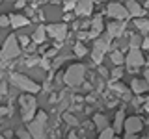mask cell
Listing matches in <instances>:
<instances>
[{
    "label": "cell",
    "instance_id": "cell-1",
    "mask_svg": "<svg viewBox=\"0 0 149 139\" xmlns=\"http://www.w3.org/2000/svg\"><path fill=\"white\" fill-rule=\"evenodd\" d=\"M17 56H21L19 37H15V35H8V37H6V41H4V46H2V54H0V58H2V65L6 67L8 61L15 59Z\"/></svg>",
    "mask_w": 149,
    "mask_h": 139
},
{
    "label": "cell",
    "instance_id": "cell-2",
    "mask_svg": "<svg viewBox=\"0 0 149 139\" xmlns=\"http://www.w3.org/2000/svg\"><path fill=\"white\" fill-rule=\"evenodd\" d=\"M9 82H11L15 87H19V89L30 93V95H34V93H37L41 89L32 78H28V76H24V74H21V72H11L9 74Z\"/></svg>",
    "mask_w": 149,
    "mask_h": 139
},
{
    "label": "cell",
    "instance_id": "cell-3",
    "mask_svg": "<svg viewBox=\"0 0 149 139\" xmlns=\"http://www.w3.org/2000/svg\"><path fill=\"white\" fill-rule=\"evenodd\" d=\"M84 76H86V67L80 65V63H77V65H71V67L65 71L63 82L67 83V85H71V87H77V85H82Z\"/></svg>",
    "mask_w": 149,
    "mask_h": 139
},
{
    "label": "cell",
    "instance_id": "cell-4",
    "mask_svg": "<svg viewBox=\"0 0 149 139\" xmlns=\"http://www.w3.org/2000/svg\"><path fill=\"white\" fill-rule=\"evenodd\" d=\"M19 104H21V108H22V120H24V122H32L34 117H37L36 115L37 100L32 95H22L21 98H19Z\"/></svg>",
    "mask_w": 149,
    "mask_h": 139
},
{
    "label": "cell",
    "instance_id": "cell-5",
    "mask_svg": "<svg viewBox=\"0 0 149 139\" xmlns=\"http://www.w3.org/2000/svg\"><path fill=\"white\" fill-rule=\"evenodd\" d=\"M45 124H47V113L45 111H39L37 117L28 122V132L34 139H43L45 137Z\"/></svg>",
    "mask_w": 149,
    "mask_h": 139
},
{
    "label": "cell",
    "instance_id": "cell-6",
    "mask_svg": "<svg viewBox=\"0 0 149 139\" xmlns=\"http://www.w3.org/2000/svg\"><path fill=\"white\" fill-rule=\"evenodd\" d=\"M110 37L106 35V37H101V39H97L95 43H93V50H91V59L95 61L97 65H101L102 61V58H104V54L108 52V48H110Z\"/></svg>",
    "mask_w": 149,
    "mask_h": 139
},
{
    "label": "cell",
    "instance_id": "cell-7",
    "mask_svg": "<svg viewBox=\"0 0 149 139\" xmlns=\"http://www.w3.org/2000/svg\"><path fill=\"white\" fill-rule=\"evenodd\" d=\"M125 63H127L130 72H136V69L143 65V56L140 52V48H130L129 54L125 56Z\"/></svg>",
    "mask_w": 149,
    "mask_h": 139
},
{
    "label": "cell",
    "instance_id": "cell-8",
    "mask_svg": "<svg viewBox=\"0 0 149 139\" xmlns=\"http://www.w3.org/2000/svg\"><path fill=\"white\" fill-rule=\"evenodd\" d=\"M106 13H108L110 17L118 19V21H125V19L129 17V11H127V8H125V4H119V2H110L108 8H106Z\"/></svg>",
    "mask_w": 149,
    "mask_h": 139
},
{
    "label": "cell",
    "instance_id": "cell-9",
    "mask_svg": "<svg viewBox=\"0 0 149 139\" xmlns=\"http://www.w3.org/2000/svg\"><path fill=\"white\" fill-rule=\"evenodd\" d=\"M47 34L50 37H54L58 43H62L67 35V24H49L47 26Z\"/></svg>",
    "mask_w": 149,
    "mask_h": 139
},
{
    "label": "cell",
    "instance_id": "cell-10",
    "mask_svg": "<svg viewBox=\"0 0 149 139\" xmlns=\"http://www.w3.org/2000/svg\"><path fill=\"white\" fill-rule=\"evenodd\" d=\"M142 120H140L138 117H130L125 120V130H127V136L129 137H132L134 133H138V132H142Z\"/></svg>",
    "mask_w": 149,
    "mask_h": 139
},
{
    "label": "cell",
    "instance_id": "cell-11",
    "mask_svg": "<svg viewBox=\"0 0 149 139\" xmlns=\"http://www.w3.org/2000/svg\"><path fill=\"white\" fill-rule=\"evenodd\" d=\"M125 22H110V24H106V35L110 37V39H116V37H121L125 32Z\"/></svg>",
    "mask_w": 149,
    "mask_h": 139
},
{
    "label": "cell",
    "instance_id": "cell-12",
    "mask_svg": "<svg viewBox=\"0 0 149 139\" xmlns=\"http://www.w3.org/2000/svg\"><path fill=\"white\" fill-rule=\"evenodd\" d=\"M125 8H127V11H129V15L130 17H134V19H143L146 17V9H143L142 4H138V2H127L125 4Z\"/></svg>",
    "mask_w": 149,
    "mask_h": 139
},
{
    "label": "cell",
    "instance_id": "cell-13",
    "mask_svg": "<svg viewBox=\"0 0 149 139\" xmlns=\"http://www.w3.org/2000/svg\"><path fill=\"white\" fill-rule=\"evenodd\" d=\"M91 30L90 32H88V34H90V39H99V34H101V32H102V28H104V24H102V17H95V19H93V21H91Z\"/></svg>",
    "mask_w": 149,
    "mask_h": 139
},
{
    "label": "cell",
    "instance_id": "cell-14",
    "mask_svg": "<svg viewBox=\"0 0 149 139\" xmlns=\"http://www.w3.org/2000/svg\"><path fill=\"white\" fill-rule=\"evenodd\" d=\"M91 11H93V2H90V0H82V2H78V6H77V13H78V15L88 17V15H91Z\"/></svg>",
    "mask_w": 149,
    "mask_h": 139
},
{
    "label": "cell",
    "instance_id": "cell-15",
    "mask_svg": "<svg viewBox=\"0 0 149 139\" xmlns=\"http://www.w3.org/2000/svg\"><path fill=\"white\" fill-rule=\"evenodd\" d=\"M130 89L136 93V95H142V93L149 91V83L146 80H136V78H134V80L130 82Z\"/></svg>",
    "mask_w": 149,
    "mask_h": 139
},
{
    "label": "cell",
    "instance_id": "cell-16",
    "mask_svg": "<svg viewBox=\"0 0 149 139\" xmlns=\"http://www.w3.org/2000/svg\"><path fill=\"white\" fill-rule=\"evenodd\" d=\"M45 35H47V26H37L34 35H32V41H34L36 45H41L45 41Z\"/></svg>",
    "mask_w": 149,
    "mask_h": 139
},
{
    "label": "cell",
    "instance_id": "cell-17",
    "mask_svg": "<svg viewBox=\"0 0 149 139\" xmlns=\"http://www.w3.org/2000/svg\"><path fill=\"white\" fill-rule=\"evenodd\" d=\"M9 21H11V26L15 28H21V26H28L30 24V21H28V17H22V15H9Z\"/></svg>",
    "mask_w": 149,
    "mask_h": 139
},
{
    "label": "cell",
    "instance_id": "cell-18",
    "mask_svg": "<svg viewBox=\"0 0 149 139\" xmlns=\"http://www.w3.org/2000/svg\"><path fill=\"white\" fill-rule=\"evenodd\" d=\"M93 124L97 126V130L104 132V130L108 128V119H106V115H101V113H97L95 117H93Z\"/></svg>",
    "mask_w": 149,
    "mask_h": 139
},
{
    "label": "cell",
    "instance_id": "cell-19",
    "mask_svg": "<svg viewBox=\"0 0 149 139\" xmlns=\"http://www.w3.org/2000/svg\"><path fill=\"white\" fill-rule=\"evenodd\" d=\"M121 128H125V109L121 108L116 113V120H114V132H119Z\"/></svg>",
    "mask_w": 149,
    "mask_h": 139
},
{
    "label": "cell",
    "instance_id": "cell-20",
    "mask_svg": "<svg viewBox=\"0 0 149 139\" xmlns=\"http://www.w3.org/2000/svg\"><path fill=\"white\" fill-rule=\"evenodd\" d=\"M73 50H74V56H77V58H84V56L88 54V48H86L82 43H74Z\"/></svg>",
    "mask_w": 149,
    "mask_h": 139
},
{
    "label": "cell",
    "instance_id": "cell-21",
    "mask_svg": "<svg viewBox=\"0 0 149 139\" xmlns=\"http://www.w3.org/2000/svg\"><path fill=\"white\" fill-rule=\"evenodd\" d=\"M110 59H112V61H114L116 65H118V67H121V63H123V61H125V56H123V54H121V52H119V50H114V52H112V54H110Z\"/></svg>",
    "mask_w": 149,
    "mask_h": 139
},
{
    "label": "cell",
    "instance_id": "cell-22",
    "mask_svg": "<svg viewBox=\"0 0 149 139\" xmlns=\"http://www.w3.org/2000/svg\"><path fill=\"white\" fill-rule=\"evenodd\" d=\"M134 26L140 28V30H143V32H149V19H136V21H134Z\"/></svg>",
    "mask_w": 149,
    "mask_h": 139
},
{
    "label": "cell",
    "instance_id": "cell-23",
    "mask_svg": "<svg viewBox=\"0 0 149 139\" xmlns=\"http://www.w3.org/2000/svg\"><path fill=\"white\" fill-rule=\"evenodd\" d=\"M97 139H114V128H106L104 132H101V136Z\"/></svg>",
    "mask_w": 149,
    "mask_h": 139
},
{
    "label": "cell",
    "instance_id": "cell-24",
    "mask_svg": "<svg viewBox=\"0 0 149 139\" xmlns=\"http://www.w3.org/2000/svg\"><path fill=\"white\" fill-rule=\"evenodd\" d=\"M143 39H140V35H130V48H140Z\"/></svg>",
    "mask_w": 149,
    "mask_h": 139
},
{
    "label": "cell",
    "instance_id": "cell-25",
    "mask_svg": "<svg viewBox=\"0 0 149 139\" xmlns=\"http://www.w3.org/2000/svg\"><path fill=\"white\" fill-rule=\"evenodd\" d=\"M121 76H123V69L121 67H116L114 71H112V80H121Z\"/></svg>",
    "mask_w": 149,
    "mask_h": 139
},
{
    "label": "cell",
    "instance_id": "cell-26",
    "mask_svg": "<svg viewBox=\"0 0 149 139\" xmlns=\"http://www.w3.org/2000/svg\"><path fill=\"white\" fill-rule=\"evenodd\" d=\"M112 89H114L116 93H121V95H127V89H125V87L123 85H121V83H118V82H116V83H112Z\"/></svg>",
    "mask_w": 149,
    "mask_h": 139
},
{
    "label": "cell",
    "instance_id": "cell-27",
    "mask_svg": "<svg viewBox=\"0 0 149 139\" xmlns=\"http://www.w3.org/2000/svg\"><path fill=\"white\" fill-rule=\"evenodd\" d=\"M17 136H19V139H30V137H32L30 132H28V130H24V128H19V130H17Z\"/></svg>",
    "mask_w": 149,
    "mask_h": 139
},
{
    "label": "cell",
    "instance_id": "cell-28",
    "mask_svg": "<svg viewBox=\"0 0 149 139\" xmlns=\"http://www.w3.org/2000/svg\"><path fill=\"white\" fill-rule=\"evenodd\" d=\"M63 119L67 120L69 124H73V126H77V124H78V120H77V117H74V115H71V113H65V115H63Z\"/></svg>",
    "mask_w": 149,
    "mask_h": 139
},
{
    "label": "cell",
    "instance_id": "cell-29",
    "mask_svg": "<svg viewBox=\"0 0 149 139\" xmlns=\"http://www.w3.org/2000/svg\"><path fill=\"white\" fill-rule=\"evenodd\" d=\"M77 6H78V2H73V0H67V2H63V8H65V11H69V9H77Z\"/></svg>",
    "mask_w": 149,
    "mask_h": 139
},
{
    "label": "cell",
    "instance_id": "cell-30",
    "mask_svg": "<svg viewBox=\"0 0 149 139\" xmlns=\"http://www.w3.org/2000/svg\"><path fill=\"white\" fill-rule=\"evenodd\" d=\"M9 24H11V21H9L8 15H2V17H0V26H2V28H8Z\"/></svg>",
    "mask_w": 149,
    "mask_h": 139
},
{
    "label": "cell",
    "instance_id": "cell-31",
    "mask_svg": "<svg viewBox=\"0 0 149 139\" xmlns=\"http://www.w3.org/2000/svg\"><path fill=\"white\" fill-rule=\"evenodd\" d=\"M19 43H21L22 46H28V45H30V39H28L26 35H21V37H19Z\"/></svg>",
    "mask_w": 149,
    "mask_h": 139
},
{
    "label": "cell",
    "instance_id": "cell-32",
    "mask_svg": "<svg viewBox=\"0 0 149 139\" xmlns=\"http://www.w3.org/2000/svg\"><path fill=\"white\" fill-rule=\"evenodd\" d=\"M67 58H71V56H62V58H58V59L54 61V67H58V65H62V63H63V61H65Z\"/></svg>",
    "mask_w": 149,
    "mask_h": 139
},
{
    "label": "cell",
    "instance_id": "cell-33",
    "mask_svg": "<svg viewBox=\"0 0 149 139\" xmlns=\"http://www.w3.org/2000/svg\"><path fill=\"white\" fill-rule=\"evenodd\" d=\"M54 56H56V48H50L49 52H45V59L47 58H54Z\"/></svg>",
    "mask_w": 149,
    "mask_h": 139
},
{
    "label": "cell",
    "instance_id": "cell-34",
    "mask_svg": "<svg viewBox=\"0 0 149 139\" xmlns=\"http://www.w3.org/2000/svg\"><path fill=\"white\" fill-rule=\"evenodd\" d=\"M0 91H2V95H4V96L8 95V83H6V82H2V87H0Z\"/></svg>",
    "mask_w": 149,
    "mask_h": 139
},
{
    "label": "cell",
    "instance_id": "cell-35",
    "mask_svg": "<svg viewBox=\"0 0 149 139\" xmlns=\"http://www.w3.org/2000/svg\"><path fill=\"white\" fill-rule=\"evenodd\" d=\"M26 65H30V67H34V65H37V58H30L26 61Z\"/></svg>",
    "mask_w": 149,
    "mask_h": 139
},
{
    "label": "cell",
    "instance_id": "cell-36",
    "mask_svg": "<svg viewBox=\"0 0 149 139\" xmlns=\"http://www.w3.org/2000/svg\"><path fill=\"white\" fill-rule=\"evenodd\" d=\"M99 74H101V76H108V72H106L104 67H99Z\"/></svg>",
    "mask_w": 149,
    "mask_h": 139
},
{
    "label": "cell",
    "instance_id": "cell-37",
    "mask_svg": "<svg viewBox=\"0 0 149 139\" xmlns=\"http://www.w3.org/2000/svg\"><path fill=\"white\" fill-rule=\"evenodd\" d=\"M26 2H22V0H19V2H15V8H24Z\"/></svg>",
    "mask_w": 149,
    "mask_h": 139
},
{
    "label": "cell",
    "instance_id": "cell-38",
    "mask_svg": "<svg viewBox=\"0 0 149 139\" xmlns=\"http://www.w3.org/2000/svg\"><path fill=\"white\" fill-rule=\"evenodd\" d=\"M8 111H9L8 108H0V115H8Z\"/></svg>",
    "mask_w": 149,
    "mask_h": 139
},
{
    "label": "cell",
    "instance_id": "cell-39",
    "mask_svg": "<svg viewBox=\"0 0 149 139\" xmlns=\"http://www.w3.org/2000/svg\"><path fill=\"white\" fill-rule=\"evenodd\" d=\"M143 48H149V39H143V43H142Z\"/></svg>",
    "mask_w": 149,
    "mask_h": 139
},
{
    "label": "cell",
    "instance_id": "cell-40",
    "mask_svg": "<svg viewBox=\"0 0 149 139\" xmlns=\"http://www.w3.org/2000/svg\"><path fill=\"white\" fill-rule=\"evenodd\" d=\"M69 139H78V136L74 132H71V133H69Z\"/></svg>",
    "mask_w": 149,
    "mask_h": 139
},
{
    "label": "cell",
    "instance_id": "cell-41",
    "mask_svg": "<svg viewBox=\"0 0 149 139\" xmlns=\"http://www.w3.org/2000/svg\"><path fill=\"white\" fill-rule=\"evenodd\" d=\"M41 65H43L45 69H49V61H47V59H43V61H41Z\"/></svg>",
    "mask_w": 149,
    "mask_h": 139
},
{
    "label": "cell",
    "instance_id": "cell-42",
    "mask_svg": "<svg viewBox=\"0 0 149 139\" xmlns=\"http://www.w3.org/2000/svg\"><path fill=\"white\" fill-rule=\"evenodd\" d=\"M146 82L149 83V69H147V71H146Z\"/></svg>",
    "mask_w": 149,
    "mask_h": 139
},
{
    "label": "cell",
    "instance_id": "cell-43",
    "mask_svg": "<svg viewBox=\"0 0 149 139\" xmlns=\"http://www.w3.org/2000/svg\"><path fill=\"white\" fill-rule=\"evenodd\" d=\"M146 108H147V111H149V96L146 98Z\"/></svg>",
    "mask_w": 149,
    "mask_h": 139
},
{
    "label": "cell",
    "instance_id": "cell-44",
    "mask_svg": "<svg viewBox=\"0 0 149 139\" xmlns=\"http://www.w3.org/2000/svg\"><path fill=\"white\" fill-rule=\"evenodd\" d=\"M143 8H149V2H143Z\"/></svg>",
    "mask_w": 149,
    "mask_h": 139
}]
</instances>
